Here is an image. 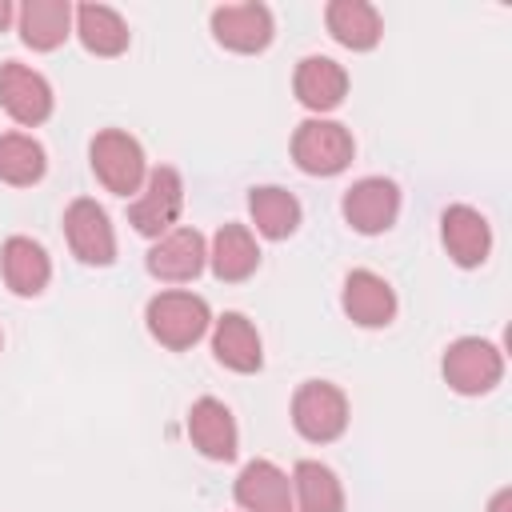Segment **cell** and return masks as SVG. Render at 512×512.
Listing matches in <instances>:
<instances>
[{
    "instance_id": "obj_24",
    "label": "cell",
    "mask_w": 512,
    "mask_h": 512,
    "mask_svg": "<svg viewBox=\"0 0 512 512\" xmlns=\"http://www.w3.org/2000/svg\"><path fill=\"white\" fill-rule=\"evenodd\" d=\"M292 508L296 512H344V484L320 460H300L292 468Z\"/></svg>"
},
{
    "instance_id": "obj_19",
    "label": "cell",
    "mask_w": 512,
    "mask_h": 512,
    "mask_svg": "<svg viewBox=\"0 0 512 512\" xmlns=\"http://www.w3.org/2000/svg\"><path fill=\"white\" fill-rule=\"evenodd\" d=\"M208 264H212V276L224 284L248 280L260 268V244H256L252 228L248 224H220L212 236V248H208Z\"/></svg>"
},
{
    "instance_id": "obj_28",
    "label": "cell",
    "mask_w": 512,
    "mask_h": 512,
    "mask_svg": "<svg viewBox=\"0 0 512 512\" xmlns=\"http://www.w3.org/2000/svg\"><path fill=\"white\" fill-rule=\"evenodd\" d=\"M0 344H4V332H0Z\"/></svg>"
},
{
    "instance_id": "obj_21",
    "label": "cell",
    "mask_w": 512,
    "mask_h": 512,
    "mask_svg": "<svg viewBox=\"0 0 512 512\" xmlns=\"http://www.w3.org/2000/svg\"><path fill=\"white\" fill-rule=\"evenodd\" d=\"M324 24H328L332 40L352 52H368L384 36V20L368 0H332L324 8Z\"/></svg>"
},
{
    "instance_id": "obj_22",
    "label": "cell",
    "mask_w": 512,
    "mask_h": 512,
    "mask_svg": "<svg viewBox=\"0 0 512 512\" xmlns=\"http://www.w3.org/2000/svg\"><path fill=\"white\" fill-rule=\"evenodd\" d=\"M72 32L80 36V44L92 52V56H120L132 40L124 16L108 4H80L72 8Z\"/></svg>"
},
{
    "instance_id": "obj_7",
    "label": "cell",
    "mask_w": 512,
    "mask_h": 512,
    "mask_svg": "<svg viewBox=\"0 0 512 512\" xmlns=\"http://www.w3.org/2000/svg\"><path fill=\"white\" fill-rule=\"evenodd\" d=\"M64 236H68V248L80 264H92V268H108L116 260V232H112V220L108 212L88 200V196H76L68 208H64Z\"/></svg>"
},
{
    "instance_id": "obj_10",
    "label": "cell",
    "mask_w": 512,
    "mask_h": 512,
    "mask_svg": "<svg viewBox=\"0 0 512 512\" xmlns=\"http://www.w3.org/2000/svg\"><path fill=\"white\" fill-rule=\"evenodd\" d=\"M208 28L216 36V44H224L228 52H264L276 36V20H272V8L268 4H220L212 8L208 16Z\"/></svg>"
},
{
    "instance_id": "obj_20",
    "label": "cell",
    "mask_w": 512,
    "mask_h": 512,
    "mask_svg": "<svg viewBox=\"0 0 512 512\" xmlns=\"http://www.w3.org/2000/svg\"><path fill=\"white\" fill-rule=\"evenodd\" d=\"M16 28L32 52H56L72 36V4L68 0H28L16 12Z\"/></svg>"
},
{
    "instance_id": "obj_1",
    "label": "cell",
    "mask_w": 512,
    "mask_h": 512,
    "mask_svg": "<svg viewBox=\"0 0 512 512\" xmlns=\"http://www.w3.org/2000/svg\"><path fill=\"white\" fill-rule=\"evenodd\" d=\"M144 324H148L156 344H164L172 352H184L196 340H204V332L212 328V312H208L204 296L184 292V288H168V292H156L148 300Z\"/></svg>"
},
{
    "instance_id": "obj_2",
    "label": "cell",
    "mask_w": 512,
    "mask_h": 512,
    "mask_svg": "<svg viewBox=\"0 0 512 512\" xmlns=\"http://www.w3.org/2000/svg\"><path fill=\"white\" fill-rule=\"evenodd\" d=\"M88 160H92V172L96 180L112 192V196H132L144 188L148 180V164H144V148L132 132L124 128H104L92 136L88 144Z\"/></svg>"
},
{
    "instance_id": "obj_26",
    "label": "cell",
    "mask_w": 512,
    "mask_h": 512,
    "mask_svg": "<svg viewBox=\"0 0 512 512\" xmlns=\"http://www.w3.org/2000/svg\"><path fill=\"white\" fill-rule=\"evenodd\" d=\"M488 512H512V488H500V492L488 500Z\"/></svg>"
},
{
    "instance_id": "obj_23",
    "label": "cell",
    "mask_w": 512,
    "mask_h": 512,
    "mask_svg": "<svg viewBox=\"0 0 512 512\" xmlns=\"http://www.w3.org/2000/svg\"><path fill=\"white\" fill-rule=\"evenodd\" d=\"M248 216L264 240H288L300 228V200L280 184H260L248 192Z\"/></svg>"
},
{
    "instance_id": "obj_13",
    "label": "cell",
    "mask_w": 512,
    "mask_h": 512,
    "mask_svg": "<svg viewBox=\"0 0 512 512\" xmlns=\"http://www.w3.org/2000/svg\"><path fill=\"white\" fill-rule=\"evenodd\" d=\"M148 272L164 284H188L208 264V244L196 228H172L148 248Z\"/></svg>"
},
{
    "instance_id": "obj_16",
    "label": "cell",
    "mask_w": 512,
    "mask_h": 512,
    "mask_svg": "<svg viewBox=\"0 0 512 512\" xmlns=\"http://www.w3.org/2000/svg\"><path fill=\"white\" fill-rule=\"evenodd\" d=\"M232 492L244 512H296L292 508V476L272 460H248L240 468Z\"/></svg>"
},
{
    "instance_id": "obj_27",
    "label": "cell",
    "mask_w": 512,
    "mask_h": 512,
    "mask_svg": "<svg viewBox=\"0 0 512 512\" xmlns=\"http://www.w3.org/2000/svg\"><path fill=\"white\" fill-rule=\"evenodd\" d=\"M12 20H16V8H12L8 0H0V32H4V28L12 24Z\"/></svg>"
},
{
    "instance_id": "obj_15",
    "label": "cell",
    "mask_w": 512,
    "mask_h": 512,
    "mask_svg": "<svg viewBox=\"0 0 512 512\" xmlns=\"http://www.w3.org/2000/svg\"><path fill=\"white\" fill-rule=\"evenodd\" d=\"M292 92H296V100H300L308 112L324 116V112H332V108L344 104V96H348V72H344V64L332 60V56H304V60L296 64Z\"/></svg>"
},
{
    "instance_id": "obj_18",
    "label": "cell",
    "mask_w": 512,
    "mask_h": 512,
    "mask_svg": "<svg viewBox=\"0 0 512 512\" xmlns=\"http://www.w3.org/2000/svg\"><path fill=\"white\" fill-rule=\"evenodd\" d=\"M0 272L16 296H40L52 280V260L32 236H8L0 248Z\"/></svg>"
},
{
    "instance_id": "obj_11",
    "label": "cell",
    "mask_w": 512,
    "mask_h": 512,
    "mask_svg": "<svg viewBox=\"0 0 512 512\" xmlns=\"http://www.w3.org/2000/svg\"><path fill=\"white\" fill-rule=\"evenodd\" d=\"M340 308L352 324L360 328H388L396 320V288L372 272V268H352L344 276V288H340Z\"/></svg>"
},
{
    "instance_id": "obj_17",
    "label": "cell",
    "mask_w": 512,
    "mask_h": 512,
    "mask_svg": "<svg viewBox=\"0 0 512 512\" xmlns=\"http://www.w3.org/2000/svg\"><path fill=\"white\" fill-rule=\"evenodd\" d=\"M212 356L228 368V372H260L264 364V344H260V332L256 324L244 316V312H224L212 320Z\"/></svg>"
},
{
    "instance_id": "obj_4",
    "label": "cell",
    "mask_w": 512,
    "mask_h": 512,
    "mask_svg": "<svg viewBox=\"0 0 512 512\" xmlns=\"http://www.w3.org/2000/svg\"><path fill=\"white\" fill-rule=\"evenodd\" d=\"M352 156H356V140L340 120L312 116L292 132V160L308 176H336L352 164Z\"/></svg>"
},
{
    "instance_id": "obj_9",
    "label": "cell",
    "mask_w": 512,
    "mask_h": 512,
    "mask_svg": "<svg viewBox=\"0 0 512 512\" xmlns=\"http://www.w3.org/2000/svg\"><path fill=\"white\" fill-rule=\"evenodd\" d=\"M0 108L16 124L36 128V124H44L52 116L56 96H52V84L36 68H28L20 60H4L0 64Z\"/></svg>"
},
{
    "instance_id": "obj_25",
    "label": "cell",
    "mask_w": 512,
    "mask_h": 512,
    "mask_svg": "<svg viewBox=\"0 0 512 512\" xmlns=\"http://www.w3.org/2000/svg\"><path fill=\"white\" fill-rule=\"evenodd\" d=\"M48 172V152L28 132H4L0 136V180L12 188H32Z\"/></svg>"
},
{
    "instance_id": "obj_3",
    "label": "cell",
    "mask_w": 512,
    "mask_h": 512,
    "mask_svg": "<svg viewBox=\"0 0 512 512\" xmlns=\"http://www.w3.org/2000/svg\"><path fill=\"white\" fill-rule=\"evenodd\" d=\"M444 384L460 396H484L504 380V352L484 336H460L444 348L440 360Z\"/></svg>"
},
{
    "instance_id": "obj_12",
    "label": "cell",
    "mask_w": 512,
    "mask_h": 512,
    "mask_svg": "<svg viewBox=\"0 0 512 512\" xmlns=\"http://www.w3.org/2000/svg\"><path fill=\"white\" fill-rule=\"evenodd\" d=\"M440 240L460 268H480L492 252V224L472 204H448L440 212Z\"/></svg>"
},
{
    "instance_id": "obj_5",
    "label": "cell",
    "mask_w": 512,
    "mask_h": 512,
    "mask_svg": "<svg viewBox=\"0 0 512 512\" xmlns=\"http://www.w3.org/2000/svg\"><path fill=\"white\" fill-rule=\"evenodd\" d=\"M292 428L308 444H328L348 428V396L332 380H304L292 396Z\"/></svg>"
},
{
    "instance_id": "obj_8",
    "label": "cell",
    "mask_w": 512,
    "mask_h": 512,
    "mask_svg": "<svg viewBox=\"0 0 512 512\" xmlns=\"http://www.w3.org/2000/svg\"><path fill=\"white\" fill-rule=\"evenodd\" d=\"M340 212H344V220H348L352 232H360V236H380V232H388V228L396 224V216H400V188H396V180H388V176H364V180H356V184L344 192Z\"/></svg>"
},
{
    "instance_id": "obj_14",
    "label": "cell",
    "mask_w": 512,
    "mask_h": 512,
    "mask_svg": "<svg viewBox=\"0 0 512 512\" xmlns=\"http://www.w3.org/2000/svg\"><path fill=\"white\" fill-rule=\"evenodd\" d=\"M188 440L208 460H236V452H240V428H236L232 408L224 400H216V396H200L188 408Z\"/></svg>"
},
{
    "instance_id": "obj_6",
    "label": "cell",
    "mask_w": 512,
    "mask_h": 512,
    "mask_svg": "<svg viewBox=\"0 0 512 512\" xmlns=\"http://www.w3.org/2000/svg\"><path fill=\"white\" fill-rule=\"evenodd\" d=\"M180 208H184V180L172 164H160L148 172L140 196L128 204V224L148 236V240H160L164 232L176 228L180 220Z\"/></svg>"
}]
</instances>
